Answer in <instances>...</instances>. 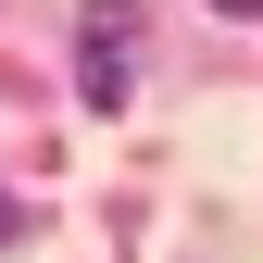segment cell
I'll use <instances>...</instances> for the list:
<instances>
[{
    "instance_id": "7a4b0ae2",
    "label": "cell",
    "mask_w": 263,
    "mask_h": 263,
    "mask_svg": "<svg viewBox=\"0 0 263 263\" xmlns=\"http://www.w3.org/2000/svg\"><path fill=\"white\" fill-rule=\"evenodd\" d=\"M213 13H263V0H213Z\"/></svg>"
},
{
    "instance_id": "6da1fadb",
    "label": "cell",
    "mask_w": 263,
    "mask_h": 263,
    "mask_svg": "<svg viewBox=\"0 0 263 263\" xmlns=\"http://www.w3.org/2000/svg\"><path fill=\"white\" fill-rule=\"evenodd\" d=\"M125 38H138L125 0H101V13L76 25V88H88V113H125Z\"/></svg>"
},
{
    "instance_id": "3957f363",
    "label": "cell",
    "mask_w": 263,
    "mask_h": 263,
    "mask_svg": "<svg viewBox=\"0 0 263 263\" xmlns=\"http://www.w3.org/2000/svg\"><path fill=\"white\" fill-rule=\"evenodd\" d=\"M0 238H13V201H0Z\"/></svg>"
}]
</instances>
